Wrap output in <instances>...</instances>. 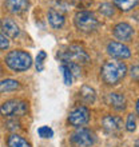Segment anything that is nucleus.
<instances>
[{
    "label": "nucleus",
    "mask_w": 139,
    "mask_h": 147,
    "mask_svg": "<svg viewBox=\"0 0 139 147\" xmlns=\"http://www.w3.org/2000/svg\"><path fill=\"white\" fill-rule=\"evenodd\" d=\"M127 72V67L123 62L110 60L103 64L101 70V76L107 84H118Z\"/></svg>",
    "instance_id": "obj_1"
},
{
    "label": "nucleus",
    "mask_w": 139,
    "mask_h": 147,
    "mask_svg": "<svg viewBox=\"0 0 139 147\" xmlns=\"http://www.w3.org/2000/svg\"><path fill=\"white\" fill-rule=\"evenodd\" d=\"M5 63L12 71L22 72V71H27L32 66V58L28 52L23 50H13L7 54Z\"/></svg>",
    "instance_id": "obj_2"
},
{
    "label": "nucleus",
    "mask_w": 139,
    "mask_h": 147,
    "mask_svg": "<svg viewBox=\"0 0 139 147\" xmlns=\"http://www.w3.org/2000/svg\"><path fill=\"white\" fill-rule=\"evenodd\" d=\"M59 58L62 59L63 64L67 63H74V64H86L90 60L88 54L84 51V48L78 44H72L70 46L66 51H63L59 54Z\"/></svg>",
    "instance_id": "obj_3"
},
{
    "label": "nucleus",
    "mask_w": 139,
    "mask_h": 147,
    "mask_svg": "<svg viewBox=\"0 0 139 147\" xmlns=\"http://www.w3.org/2000/svg\"><path fill=\"white\" fill-rule=\"evenodd\" d=\"M75 26L79 31L82 32H92L99 27V22H98L96 16L90 11H80L75 15Z\"/></svg>",
    "instance_id": "obj_4"
},
{
    "label": "nucleus",
    "mask_w": 139,
    "mask_h": 147,
    "mask_svg": "<svg viewBox=\"0 0 139 147\" xmlns=\"http://www.w3.org/2000/svg\"><path fill=\"white\" fill-rule=\"evenodd\" d=\"M28 110V105L24 100L19 99H11L4 102L0 107V114L3 116H22L26 115Z\"/></svg>",
    "instance_id": "obj_5"
},
{
    "label": "nucleus",
    "mask_w": 139,
    "mask_h": 147,
    "mask_svg": "<svg viewBox=\"0 0 139 147\" xmlns=\"http://www.w3.org/2000/svg\"><path fill=\"white\" fill-rule=\"evenodd\" d=\"M95 143V135L88 128H79L71 136V144L74 147H91Z\"/></svg>",
    "instance_id": "obj_6"
},
{
    "label": "nucleus",
    "mask_w": 139,
    "mask_h": 147,
    "mask_svg": "<svg viewBox=\"0 0 139 147\" xmlns=\"http://www.w3.org/2000/svg\"><path fill=\"white\" fill-rule=\"evenodd\" d=\"M88 120H90V111L84 106H80V107H76L75 110H72L68 116V123L75 126V127L84 126L86 123H88Z\"/></svg>",
    "instance_id": "obj_7"
},
{
    "label": "nucleus",
    "mask_w": 139,
    "mask_h": 147,
    "mask_svg": "<svg viewBox=\"0 0 139 147\" xmlns=\"http://www.w3.org/2000/svg\"><path fill=\"white\" fill-rule=\"evenodd\" d=\"M103 123V128L107 134H111V135H116L119 134L122 127H123V122L119 116L116 115H106L102 120Z\"/></svg>",
    "instance_id": "obj_8"
},
{
    "label": "nucleus",
    "mask_w": 139,
    "mask_h": 147,
    "mask_svg": "<svg viewBox=\"0 0 139 147\" xmlns=\"http://www.w3.org/2000/svg\"><path fill=\"white\" fill-rule=\"evenodd\" d=\"M107 52L112 58L116 59H127L131 55V51L126 44L119 42H110L107 44Z\"/></svg>",
    "instance_id": "obj_9"
},
{
    "label": "nucleus",
    "mask_w": 139,
    "mask_h": 147,
    "mask_svg": "<svg viewBox=\"0 0 139 147\" xmlns=\"http://www.w3.org/2000/svg\"><path fill=\"white\" fill-rule=\"evenodd\" d=\"M114 35L119 40L123 42H130L134 36V30L128 23H118L114 27Z\"/></svg>",
    "instance_id": "obj_10"
},
{
    "label": "nucleus",
    "mask_w": 139,
    "mask_h": 147,
    "mask_svg": "<svg viewBox=\"0 0 139 147\" xmlns=\"http://www.w3.org/2000/svg\"><path fill=\"white\" fill-rule=\"evenodd\" d=\"M0 27H1L4 34L11 39L18 38L20 34L19 26H18L12 19H9V18H3V19L0 20Z\"/></svg>",
    "instance_id": "obj_11"
},
{
    "label": "nucleus",
    "mask_w": 139,
    "mask_h": 147,
    "mask_svg": "<svg viewBox=\"0 0 139 147\" xmlns=\"http://www.w3.org/2000/svg\"><path fill=\"white\" fill-rule=\"evenodd\" d=\"M106 100H107L108 106H111L112 109L118 110V111H122L126 109V98L119 92H110Z\"/></svg>",
    "instance_id": "obj_12"
},
{
    "label": "nucleus",
    "mask_w": 139,
    "mask_h": 147,
    "mask_svg": "<svg viewBox=\"0 0 139 147\" xmlns=\"http://www.w3.org/2000/svg\"><path fill=\"white\" fill-rule=\"evenodd\" d=\"M5 7L12 13H23L30 7L28 0H5Z\"/></svg>",
    "instance_id": "obj_13"
},
{
    "label": "nucleus",
    "mask_w": 139,
    "mask_h": 147,
    "mask_svg": "<svg viewBox=\"0 0 139 147\" xmlns=\"http://www.w3.org/2000/svg\"><path fill=\"white\" fill-rule=\"evenodd\" d=\"M48 22H50V24L54 28H60L64 24V16L59 11L51 8L50 11H48Z\"/></svg>",
    "instance_id": "obj_14"
},
{
    "label": "nucleus",
    "mask_w": 139,
    "mask_h": 147,
    "mask_svg": "<svg viewBox=\"0 0 139 147\" xmlns=\"http://www.w3.org/2000/svg\"><path fill=\"white\" fill-rule=\"evenodd\" d=\"M79 95H80L82 100L86 102V103H94L95 102V90L91 88L90 86H83L79 91Z\"/></svg>",
    "instance_id": "obj_15"
},
{
    "label": "nucleus",
    "mask_w": 139,
    "mask_h": 147,
    "mask_svg": "<svg viewBox=\"0 0 139 147\" xmlns=\"http://www.w3.org/2000/svg\"><path fill=\"white\" fill-rule=\"evenodd\" d=\"M7 144H8V147H31V144L28 143L24 138L16 135V134H12V135L8 138Z\"/></svg>",
    "instance_id": "obj_16"
},
{
    "label": "nucleus",
    "mask_w": 139,
    "mask_h": 147,
    "mask_svg": "<svg viewBox=\"0 0 139 147\" xmlns=\"http://www.w3.org/2000/svg\"><path fill=\"white\" fill-rule=\"evenodd\" d=\"M20 87L19 82L13 79H5L0 82V92H8V91H15Z\"/></svg>",
    "instance_id": "obj_17"
},
{
    "label": "nucleus",
    "mask_w": 139,
    "mask_h": 147,
    "mask_svg": "<svg viewBox=\"0 0 139 147\" xmlns=\"http://www.w3.org/2000/svg\"><path fill=\"white\" fill-rule=\"evenodd\" d=\"M112 1L120 11H130L131 8L139 4V0H112Z\"/></svg>",
    "instance_id": "obj_18"
},
{
    "label": "nucleus",
    "mask_w": 139,
    "mask_h": 147,
    "mask_svg": "<svg viewBox=\"0 0 139 147\" xmlns=\"http://www.w3.org/2000/svg\"><path fill=\"white\" fill-rule=\"evenodd\" d=\"M60 70H62L63 76H64V83H66L67 86H71L72 84V72H71V70L68 68V66H67V64H62V66H60Z\"/></svg>",
    "instance_id": "obj_19"
},
{
    "label": "nucleus",
    "mask_w": 139,
    "mask_h": 147,
    "mask_svg": "<svg viewBox=\"0 0 139 147\" xmlns=\"http://www.w3.org/2000/svg\"><path fill=\"white\" fill-rule=\"evenodd\" d=\"M47 58V54L44 51H40L36 56V70L38 71H43L44 70V60Z\"/></svg>",
    "instance_id": "obj_20"
},
{
    "label": "nucleus",
    "mask_w": 139,
    "mask_h": 147,
    "mask_svg": "<svg viewBox=\"0 0 139 147\" xmlns=\"http://www.w3.org/2000/svg\"><path fill=\"white\" fill-rule=\"evenodd\" d=\"M38 134H39V136H42V138H51V136L54 135V131H52V128H50L48 126H42V127H39Z\"/></svg>",
    "instance_id": "obj_21"
},
{
    "label": "nucleus",
    "mask_w": 139,
    "mask_h": 147,
    "mask_svg": "<svg viewBox=\"0 0 139 147\" xmlns=\"http://www.w3.org/2000/svg\"><path fill=\"white\" fill-rule=\"evenodd\" d=\"M136 127V120H135V115L134 114H128L127 116V122H126V128L128 131H134Z\"/></svg>",
    "instance_id": "obj_22"
},
{
    "label": "nucleus",
    "mask_w": 139,
    "mask_h": 147,
    "mask_svg": "<svg viewBox=\"0 0 139 147\" xmlns=\"http://www.w3.org/2000/svg\"><path fill=\"white\" fill-rule=\"evenodd\" d=\"M101 12L103 13V15H106V16H112L115 11H114V7H112V4L104 3V4H102V5H101Z\"/></svg>",
    "instance_id": "obj_23"
},
{
    "label": "nucleus",
    "mask_w": 139,
    "mask_h": 147,
    "mask_svg": "<svg viewBox=\"0 0 139 147\" xmlns=\"http://www.w3.org/2000/svg\"><path fill=\"white\" fill-rule=\"evenodd\" d=\"M130 75H131V78L134 79V80L139 82V64L131 67V70H130Z\"/></svg>",
    "instance_id": "obj_24"
},
{
    "label": "nucleus",
    "mask_w": 139,
    "mask_h": 147,
    "mask_svg": "<svg viewBox=\"0 0 139 147\" xmlns=\"http://www.w3.org/2000/svg\"><path fill=\"white\" fill-rule=\"evenodd\" d=\"M8 47H9V40L3 34H0V50H7Z\"/></svg>",
    "instance_id": "obj_25"
},
{
    "label": "nucleus",
    "mask_w": 139,
    "mask_h": 147,
    "mask_svg": "<svg viewBox=\"0 0 139 147\" xmlns=\"http://www.w3.org/2000/svg\"><path fill=\"white\" fill-rule=\"evenodd\" d=\"M136 112H138V115H139V99L136 102Z\"/></svg>",
    "instance_id": "obj_26"
},
{
    "label": "nucleus",
    "mask_w": 139,
    "mask_h": 147,
    "mask_svg": "<svg viewBox=\"0 0 139 147\" xmlns=\"http://www.w3.org/2000/svg\"><path fill=\"white\" fill-rule=\"evenodd\" d=\"M136 147H139V142H138V144H136Z\"/></svg>",
    "instance_id": "obj_27"
},
{
    "label": "nucleus",
    "mask_w": 139,
    "mask_h": 147,
    "mask_svg": "<svg viewBox=\"0 0 139 147\" xmlns=\"http://www.w3.org/2000/svg\"><path fill=\"white\" fill-rule=\"evenodd\" d=\"M0 74H1V70H0Z\"/></svg>",
    "instance_id": "obj_28"
},
{
    "label": "nucleus",
    "mask_w": 139,
    "mask_h": 147,
    "mask_svg": "<svg viewBox=\"0 0 139 147\" xmlns=\"http://www.w3.org/2000/svg\"><path fill=\"white\" fill-rule=\"evenodd\" d=\"M138 51H139V48H138Z\"/></svg>",
    "instance_id": "obj_29"
}]
</instances>
